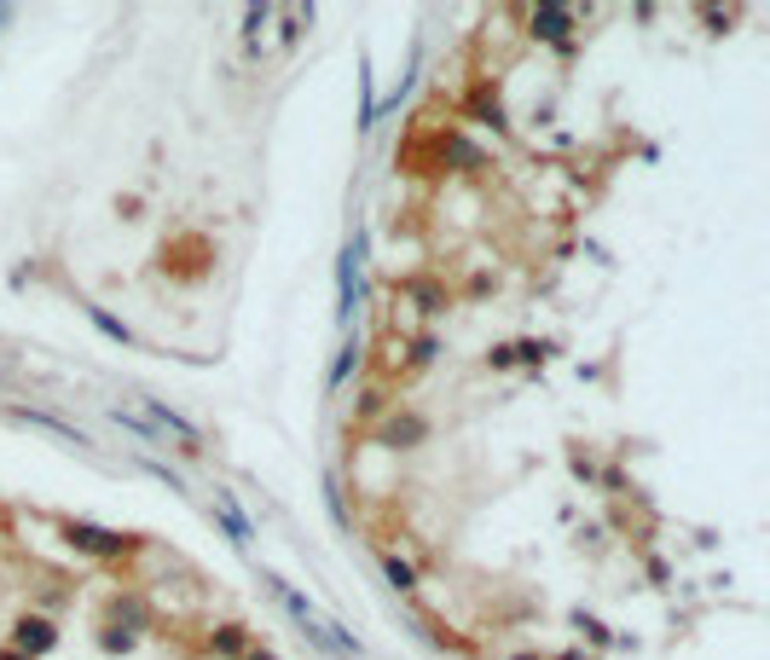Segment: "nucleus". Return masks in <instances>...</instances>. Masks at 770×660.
I'll return each instance as SVG.
<instances>
[{
	"instance_id": "nucleus-36",
	"label": "nucleus",
	"mask_w": 770,
	"mask_h": 660,
	"mask_svg": "<svg viewBox=\"0 0 770 660\" xmlns=\"http://www.w3.org/2000/svg\"><path fill=\"white\" fill-rule=\"evenodd\" d=\"M7 18H12V7H0V23H7Z\"/></svg>"
},
{
	"instance_id": "nucleus-30",
	"label": "nucleus",
	"mask_w": 770,
	"mask_h": 660,
	"mask_svg": "<svg viewBox=\"0 0 770 660\" xmlns=\"http://www.w3.org/2000/svg\"><path fill=\"white\" fill-rule=\"evenodd\" d=\"M116 220H145V203H140V192H122V197H116Z\"/></svg>"
},
{
	"instance_id": "nucleus-22",
	"label": "nucleus",
	"mask_w": 770,
	"mask_h": 660,
	"mask_svg": "<svg viewBox=\"0 0 770 660\" xmlns=\"http://www.w3.org/2000/svg\"><path fill=\"white\" fill-rule=\"evenodd\" d=\"M278 18V7H267V0H255V7H244V47H261L267 23Z\"/></svg>"
},
{
	"instance_id": "nucleus-1",
	"label": "nucleus",
	"mask_w": 770,
	"mask_h": 660,
	"mask_svg": "<svg viewBox=\"0 0 770 660\" xmlns=\"http://www.w3.org/2000/svg\"><path fill=\"white\" fill-rule=\"evenodd\" d=\"M394 163H405V174H458V168L475 174V168H486V151L458 122H423L418 140L394 151Z\"/></svg>"
},
{
	"instance_id": "nucleus-28",
	"label": "nucleus",
	"mask_w": 770,
	"mask_h": 660,
	"mask_svg": "<svg viewBox=\"0 0 770 660\" xmlns=\"http://www.w3.org/2000/svg\"><path fill=\"white\" fill-rule=\"evenodd\" d=\"M140 470H151V475H157V481H168V493H186V481H179L163 458H151V452H140Z\"/></svg>"
},
{
	"instance_id": "nucleus-23",
	"label": "nucleus",
	"mask_w": 770,
	"mask_h": 660,
	"mask_svg": "<svg viewBox=\"0 0 770 660\" xmlns=\"http://www.w3.org/2000/svg\"><path fill=\"white\" fill-rule=\"evenodd\" d=\"M307 23H314V7H296V12H285V18H278V47H296V41L307 35Z\"/></svg>"
},
{
	"instance_id": "nucleus-3",
	"label": "nucleus",
	"mask_w": 770,
	"mask_h": 660,
	"mask_svg": "<svg viewBox=\"0 0 770 660\" xmlns=\"http://www.w3.org/2000/svg\"><path fill=\"white\" fill-rule=\"evenodd\" d=\"M215 261H220L215 238H209V233H192V226H179L174 238L157 244V272L168 278V285H186V290L209 285V278H215Z\"/></svg>"
},
{
	"instance_id": "nucleus-37",
	"label": "nucleus",
	"mask_w": 770,
	"mask_h": 660,
	"mask_svg": "<svg viewBox=\"0 0 770 660\" xmlns=\"http://www.w3.org/2000/svg\"><path fill=\"white\" fill-rule=\"evenodd\" d=\"M7 377H12V371H7V365H0V383H7Z\"/></svg>"
},
{
	"instance_id": "nucleus-13",
	"label": "nucleus",
	"mask_w": 770,
	"mask_h": 660,
	"mask_svg": "<svg viewBox=\"0 0 770 660\" xmlns=\"http://www.w3.org/2000/svg\"><path fill=\"white\" fill-rule=\"evenodd\" d=\"M249 643H255L249 620H215L209 631H203V654H209V660H244Z\"/></svg>"
},
{
	"instance_id": "nucleus-21",
	"label": "nucleus",
	"mask_w": 770,
	"mask_h": 660,
	"mask_svg": "<svg viewBox=\"0 0 770 660\" xmlns=\"http://www.w3.org/2000/svg\"><path fill=\"white\" fill-rule=\"evenodd\" d=\"M568 470H574V481H579V487H597V452L592 446H585V441H568Z\"/></svg>"
},
{
	"instance_id": "nucleus-33",
	"label": "nucleus",
	"mask_w": 770,
	"mask_h": 660,
	"mask_svg": "<svg viewBox=\"0 0 770 660\" xmlns=\"http://www.w3.org/2000/svg\"><path fill=\"white\" fill-rule=\"evenodd\" d=\"M244 660H285V654H278L273 643H261V638H255V643L244 649Z\"/></svg>"
},
{
	"instance_id": "nucleus-10",
	"label": "nucleus",
	"mask_w": 770,
	"mask_h": 660,
	"mask_svg": "<svg viewBox=\"0 0 770 660\" xmlns=\"http://www.w3.org/2000/svg\"><path fill=\"white\" fill-rule=\"evenodd\" d=\"M394 290L412 301L423 324H434V319L452 313V285H446L441 272H405V278H394Z\"/></svg>"
},
{
	"instance_id": "nucleus-18",
	"label": "nucleus",
	"mask_w": 770,
	"mask_h": 660,
	"mask_svg": "<svg viewBox=\"0 0 770 660\" xmlns=\"http://www.w3.org/2000/svg\"><path fill=\"white\" fill-rule=\"evenodd\" d=\"M382 579H389L394 597H418V586H423V579H418V563H405L400 550H382Z\"/></svg>"
},
{
	"instance_id": "nucleus-20",
	"label": "nucleus",
	"mask_w": 770,
	"mask_h": 660,
	"mask_svg": "<svg viewBox=\"0 0 770 660\" xmlns=\"http://www.w3.org/2000/svg\"><path fill=\"white\" fill-rule=\"evenodd\" d=\"M389 405H394L389 383H366V389H359V400H353V423H359V429H371L382 412H389Z\"/></svg>"
},
{
	"instance_id": "nucleus-27",
	"label": "nucleus",
	"mask_w": 770,
	"mask_h": 660,
	"mask_svg": "<svg viewBox=\"0 0 770 660\" xmlns=\"http://www.w3.org/2000/svg\"><path fill=\"white\" fill-rule=\"evenodd\" d=\"M736 18H741L736 7H730V12H718V7H701V23H707V35H730V30H736Z\"/></svg>"
},
{
	"instance_id": "nucleus-24",
	"label": "nucleus",
	"mask_w": 770,
	"mask_h": 660,
	"mask_svg": "<svg viewBox=\"0 0 770 660\" xmlns=\"http://www.w3.org/2000/svg\"><path fill=\"white\" fill-rule=\"evenodd\" d=\"M325 511L337 527H348V498H342V475L337 470H325Z\"/></svg>"
},
{
	"instance_id": "nucleus-5",
	"label": "nucleus",
	"mask_w": 770,
	"mask_h": 660,
	"mask_svg": "<svg viewBox=\"0 0 770 660\" xmlns=\"http://www.w3.org/2000/svg\"><path fill=\"white\" fill-rule=\"evenodd\" d=\"M522 23H527V41L551 47L556 59H574L579 53V23H585L579 7H527Z\"/></svg>"
},
{
	"instance_id": "nucleus-7",
	"label": "nucleus",
	"mask_w": 770,
	"mask_h": 660,
	"mask_svg": "<svg viewBox=\"0 0 770 660\" xmlns=\"http://www.w3.org/2000/svg\"><path fill=\"white\" fill-rule=\"evenodd\" d=\"M458 116L470 122V128H486V134H510V111H504V82L499 75H475L458 99Z\"/></svg>"
},
{
	"instance_id": "nucleus-8",
	"label": "nucleus",
	"mask_w": 770,
	"mask_h": 660,
	"mask_svg": "<svg viewBox=\"0 0 770 660\" xmlns=\"http://www.w3.org/2000/svg\"><path fill=\"white\" fill-rule=\"evenodd\" d=\"M99 626H116V631L145 643L151 631H157V602H151L140 586H122V591L105 597V608H99Z\"/></svg>"
},
{
	"instance_id": "nucleus-29",
	"label": "nucleus",
	"mask_w": 770,
	"mask_h": 660,
	"mask_svg": "<svg viewBox=\"0 0 770 660\" xmlns=\"http://www.w3.org/2000/svg\"><path fill=\"white\" fill-rule=\"evenodd\" d=\"M644 574H649V586H673V568H666V556H644Z\"/></svg>"
},
{
	"instance_id": "nucleus-25",
	"label": "nucleus",
	"mask_w": 770,
	"mask_h": 660,
	"mask_svg": "<svg viewBox=\"0 0 770 660\" xmlns=\"http://www.w3.org/2000/svg\"><path fill=\"white\" fill-rule=\"evenodd\" d=\"M493 290H499V272H470L464 290H452V301H458V296H464V301H486Z\"/></svg>"
},
{
	"instance_id": "nucleus-26",
	"label": "nucleus",
	"mask_w": 770,
	"mask_h": 660,
	"mask_svg": "<svg viewBox=\"0 0 770 660\" xmlns=\"http://www.w3.org/2000/svg\"><path fill=\"white\" fill-rule=\"evenodd\" d=\"M481 365H486V371H516V348H510V342H493V348L481 353Z\"/></svg>"
},
{
	"instance_id": "nucleus-16",
	"label": "nucleus",
	"mask_w": 770,
	"mask_h": 660,
	"mask_svg": "<svg viewBox=\"0 0 770 660\" xmlns=\"http://www.w3.org/2000/svg\"><path fill=\"white\" fill-rule=\"evenodd\" d=\"M446 353V342H441V330L434 324H423V330H412L405 337V377H418V371H429L434 360Z\"/></svg>"
},
{
	"instance_id": "nucleus-15",
	"label": "nucleus",
	"mask_w": 770,
	"mask_h": 660,
	"mask_svg": "<svg viewBox=\"0 0 770 660\" xmlns=\"http://www.w3.org/2000/svg\"><path fill=\"white\" fill-rule=\"evenodd\" d=\"M75 308H82V319H88V324H93L105 342H116V348H140L134 324H127V319H116V313L105 308V301H75Z\"/></svg>"
},
{
	"instance_id": "nucleus-11",
	"label": "nucleus",
	"mask_w": 770,
	"mask_h": 660,
	"mask_svg": "<svg viewBox=\"0 0 770 660\" xmlns=\"http://www.w3.org/2000/svg\"><path fill=\"white\" fill-rule=\"evenodd\" d=\"M0 417H7V423H23V429H41V435H59V441H70V446H93L70 417L47 412V405H0Z\"/></svg>"
},
{
	"instance_id": "nucleus-17",
	"label": "nucleus",
	"mask_w": 770,
	"mask_h": 660,
	"mask_svg": "<svg viewBox=\"0 0 770 660\" xmlns=\"http://www.w3.org/2000/svg\"><path fill=\"white\" fill-rule=\"evenodd\" d=\"M568 626L579 631V649H592V654H603V649L614 643V626H608V620H597L592 608H568Z\"/></svg>"
},
{
	"instance_id": "nucleus-35",
	"label": "nucleus",
	"mask_w": 770,
	"mask_h": 660,
	"mask_svg": "<svg viewBox=\"0 0 770 660\" xmlns=\"http://www.w3.org/2000/svg\"><path fill=\"white\" fill-rule=\"evenodd\" d=\"M0 660H30V654H18V649H7V643H0Z\"/></svg>"
},
{
	"instance_id": "nucleus-9",
	"label": "nucleus",
	"mask_w": 770,
	"mask_h": 660,
	"mask_svg": "<svg viewBox=\"0 0 770 660\" xmlns=\"http://www.w3.org/2000/svg\"><path fill=\"white\" fill-rule=\"evenodd\" d=\"M359 278H366V233H353L337 256V324L353 330V313H359Z\"/></svg>"
},
{
	"instance_id": "nucleus-31",
	"label": "nucleus",
	"mask_w": 770,
	"mask_h": 660,
	"mask_svg": "<svg viewBox=\"0 0 770 660\" xmlns=\"http://www.w3.org/2000/svg\"><path fill=\"white\" fill-rule=\"evenodd\" d=\"M545 660H603V654H592V649H579V643H562L556 654H545Z\"/></svg>"
},
{
	"instance_id": "nucleus-34",
	"label": "nucleus",
	"mask_w": 770,
	"mask_h": 660,
	"mask_svg": "<svg viewBox=\"0 0 770 660\" xmlns=\"http://www.w3.org/2000/svg\"><path fill=\"white\" fill-rule=\"evenodd\" d=\"M504 660H545V649H510Z\"/></svg>"
},
{
	"instance_id": "nucleus-2",
	"label": "nucleus",
	"mask_w": 770,
	"mask_h": 660,
	"mask_svg": "<svg viewBox=\"0 0 770 660\" xmlns=\"http://www.w3.org/2000/svg\"><path fill=\"white\" fill-rule=\"evenodd\" d=\"M59 539L64 550L88 556V563H134L145 550V533H127V527H105V522H88V516H59Z\"/></svg>"
},
{
	"instance_id": "nucleus-14",
	"label": "nucleus",
	"mask_w": 770,
	"mask_h": 660,
	"mask_svg": "<svg viewBox=\"0 0 770 660\" xmlns=\"http://www.w3.org/2000/svg\"><path fill=\"white\" fill-rule=\"evenodd\" d=\"M209 516L220 522L226 539H233V550H249V545H255V527H249V516H244V504H238V493H233V487H215Z\"/></svg>"
},
{
	"instance_id": "nucleus-12",
	"label": "nucleus",
	"mask_w": 770,
	"mask_h": 660,
	"mask_svg": "<svg viewBox=\"0 0 770 660\" xmlns=\"http://www.w3.org/2000/svg\"><path fill=\"white\" fill-rule=\"evenodd\" d=\"M359 371H366V342H359V330H342L337 353H330V371H325V394H342Z\"/></svg>"
},
{
	"instance_id": "nucleus-19",
	"label": "nucleus",
	"mask_w": 770,
	"mask_h": 660,
	"mask_svg": "<svg viewBox=\"0 0 770 660\" xmlns=\"http://www.w3.org/2000/svg\"><path fill=\"white\" fill-rule=\"evenodd\" d=\"M510 348H516V365L527 371V377H538V371H545L551 360H556V337H522V342H510Z\"/></svg>"
},
{
	"instance_id": "nucleus-6",
	"label": "nucleus",
	"mask_w": 770,
	"mask_h": 660,
	"mask_svg": "<svg viewBox=\"0 0 770 660\" xmlns=\"http://www.w3.org/2000/svg\"><path fill=\"white\" fill-rule=\"evenodd\" d=\"M64 643V626L47 615V608H18L12 626H7V649L18 654H30V660H47V654H59Z\"/></svg>"
},
{
	"instance_id": "nucleus-32",
	"label": "nucleus",
	"mask_w": 770,
	"mask_h": 660,
	"mask_svg": "<svg viewBox=\"0 0 770 660\" xmlns=\"http://www.w3.org/2000/svg\"><path fill=\"white\" fill-rule=\"evenodd\" d=\"M603 533H608L603 522H592V527H579V545H585V550H603Z\"/></svg>"
},
{
	"instance_id": "nucleus-4",
	"label": "nucleus",
	"mask_w": 770,
	"mask_h": 660,
	"mask_svg": "<svg viewBox=\"0 0 770 660\" xmlns=\"http://www.w3.org/2000/svg\"><path fill=\"white\" fill-rule=\"evenodd\" d=\"M429 441H434V417L423 412V405H412V400H394L389 412L371 423V446L394 452V458H405V452H423Z\"/></svg>"
}]
</instances>
